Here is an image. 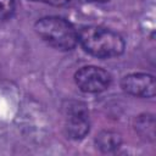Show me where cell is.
Wrapping results in <instances>:
<instances>
[{
	"instance_id": "277c9868",
	"label": "cell",
	"mask_w": 156,
	"mask_h": 156,
	"mask_svg": "<svg viewBox=\"0 0 156 156\" xmlns=\"http://www.w3.org/2000/svg\"><path fill=\"white\" fill-rule=\"evenodd\" d=\"M74 82L78 89L87 94H99L111 85V74L98 66H84L74 73Z\"/></svg>"
},
{
	"instance_id": "ba28073f",
	"label": "cell",
	"mask_w": 156,
	"mask_h": 156,
	"mask_svg": "<svg viewBox=\"0 0 156 156\" xmlns=\"http://www.w3.org/2000/svg\"><path fill=\"white\" fill-rule=\"evenodd\" d=\"M15 0H0V21L11 18L15 13Z\"/></svg>"
},
{
	"instance_id": "30bf717a",
	"label": "cell",
	"mask_w": 156,
	"mask_h": 156,
	"mask_svg": "<svg viewBox=\"0 0 156 156\" xmlns=\"http://www.w3.org/2000/svg\"><path fill=\"white\" fill-rule=\"evenodd\" d=\"M89 1H93V2H100V4H104V2H108L111 0H89Z\"/></svg>"
},
{
	"instance_id": "52a82bcc",
	"label": "cell",
	"mask_w": 156,
	"mask_h": 156,
	"mask_svg": "<svg viewBox=\"0 0 156 156\" xmlns=\"http://www.w3.org/2000/svg\"><path fill=\"white\" fill-rule=\"evenodd\" d=\"M134 129L145 141L155 140V117L151 113L139 115L134 121Z\"/></svg>"
},
{
	"instance_id": "8992f818",
	"label": "cell",
	"mask_w": 156,
	"mask_h": 156,
	"mask_svg": "<svg viewBox=\"0 0 156 156\" xmlns=\"http://www.w3.org/2000/svg\"><path fill=\"white\" fill-rule=\"evenodd\" d=\"M95 145L104 154L115 152L122 145V136L118 132L105 129V130H101L99 134H96Z\"/></svg>"
},
{
	"instance_id": "9c48e42d",
	"label": "cell",
	"mask_w": 156,
	"mask_h": 156,
	"mask_svg": "<svg viewBox=\"0 0 156 156\" xmlns=\"http://www.w3.org/2000/svg\"><path fill=\"white\" fill-rule=\"evenodd\" d=\"M32 1H40V2H45V4L52 5V6H65L71 0H32Z\"/></svg>"
},
{
	"instance_id": "6da1fadb",
	"label": "cell",
	"mask_w": 156,
	"mask_h": 156,
	"mask_svg": "<svg viewBox=\"0 0 156 156\" xmlns=\"http://www.w3.org/2000/svg\"><path fill=\"white\" fill-rule=\"evenodd\" d=\"M78 43L89 55L105 60L121 56L126 41L117 32L102 26H83L78 29Z\"/></svg>"
},
{
	"instance_id": "3957f363",
	"label": "cell",
	"mask_w": 156,
	"mask_h": 156,
	"mask_svg": "<svg viewBox=\"0 0 156 156\" xmlns=\"http://www.w3.org/2000/svg\"><path fill=\"white\" fill-rule=\"evenodd\" d=\"M63 107L65 113V134L72 140L84 139L90 130L89 110L85 102L78 100L66 101Z\"/></svg>"
},
{
	"instance_id": "5b68a950",
	"label": "cell",
	"mask_w": 156,
	"mask_h": 156,
	"mask_svg": "<svg viewBox=\"0 0 156 156\" xmlns=\"http://www.w3.org/2000/svg\"><path fill=\"white\" fill-rule=\"evenodd\" d=\"M121 88L128 95L143 99H151L156 94L155 77L150 73L134 72L121 79Z\"/></svg>"
},
{
	"instance_id": "7a4b0ae2",
	"label": "cell",
	"mask_w": 156,
	"mask_h": 156,
	"mask_svg": "<svg viewBox=\"0 0 156 156\" xmlns=\"http://www.w3.org/2000/svg\"><path fill=\"white\" fill-rule=\"evenodd\" d=\"M38 37L49 46L60 51H71L78 44V30L66 18L45 16L34 23Z\"/></svg>"
}]
</instances>
